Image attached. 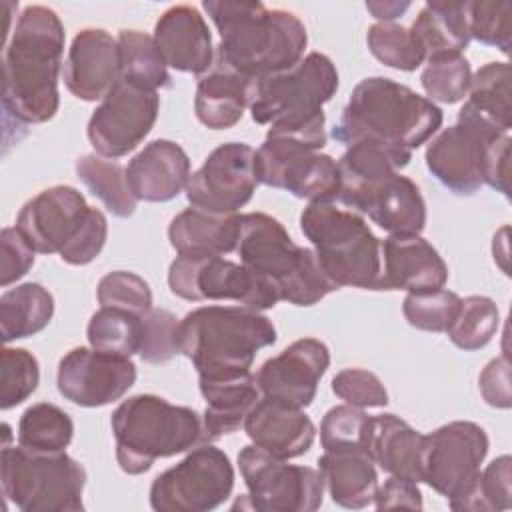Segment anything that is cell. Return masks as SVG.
Instances as JSON below:
<instances>
[{
	"mask_svg": "<svg viewBox=\"0 0 512 512\" xmlns=\"http://www.w3.org/2000/svg\"><path fill=\"white\" fill-rule=\"evenodd\" d=\"M64 40V24L52 8L32 4L22 10L4 44V122L14 120L24 128L56 116Z\"/></svg>",
	"mask_w": 512,
	"mask_h": 512,
	"instance_id": "cell-1",
	"label": "cell"
},
{
	"mask_svg": "<svg viewBox=\"0 0 512 512\" xmlns=\"http://www.w3.org/2000/svg\"><path fill=\"white\" fill-rule=\"evenodd\" d=\"M202 8L220 34L216 66L258 80L284 72L304 58L308 32L288 10L266 8L258 0H206Z\"/></svg>",
	"mask_w": 512,
	"mask_h": 512,
	"instance_id": "cell-2",
	"label": "cell"
},
{
	"mask_svg": "<svg viewBox=\"0 0 512 512\" xmlns=\"http://www.w3.org/2000/svg\"><path fill=\"white\" fill-rule=\"evenodd\" d=\"M442 110L412 88L384 76L358 82L332 130L344 146L376 142L412 152L428 142L442 126Z\"/></svg>",
	"mask_w": 512,
	"mask_h": 512,
	"instance_id": "cell-3",
	"label": "cell"
},
{
	"mask_svg": "<svg viewBox=\"0 0 512 512\" xmlns=\"http://www.w3.org/2000/svg\"><path fill=\"white\" fill-rule=\"evenodd\" d=\"M274 342L272 320L246 306H202L178 326V354L194 364L198 380L244 376L256 354Z\"/></svg>",
	"mask_w": 512,
	"mask_h": 512,
	"instance_id": "cell-4",
	"label": "cell"
},
{
	"mask_svg": "<svg viewBox=\"0 0 512 512\" xmlns=\"http://www.w3.org/2000/svg\"><path fill=\"white\" fill-rule=\"evenodd\" d=\"M324 124V110L304 122L272 124L254 156L258 184L286 190L308 204L338 200V162L320 152L326 146Z\"/></svg>",
	"mask_w": 512,
	"mask_h": 512,
	"instance_id": "cell-5",
	"label": "cell"
},
{
	"mask_svg": "<svg viewBox=\"0 0 512 512\" xmlns=\"http://www.w3.org/2000/svg\"><path fill=\"white\" fill-rule=\"evenodd\" d=\"M116 462L130 476L144 474L158 458H170L208 442L202 416L156 394L122 400L110 418Z\"/></svg>",
	"mask_w": 512,
	"mask_h": 512,
	"instance_id": "cell-6",
	"label": "cell"
},
{
	"mask_svg": "<svg viewBox=\"0 0 512 512\" xmlns=\"http://www.w3.org/2000/svg\"><path fill=\"white\" fill-rule=\"evenodd\" d=\"M236 254L246 268L272 284L280 300L288 304L314 306L338 290L324 274L314 250L298 246L270 214H240Z\"/></svg>",
	"mask_w": 512,
	"mask_h": 512,
	"instance_id": "cell-7",
	"label": "cell"
},
{
	"mask_svg": "<svg viewBox=\"0 0 512 512\" xmlns=\"http://www.w3.org/2000/svg\"><path fill=\"white\" fill-rule=\"evenodd\" d=\"M300 230L314 246L324 274L338 288L380 290L382 240L362 214L334 202H310L300 214Z\"/></svg>",
	"mask_w": 512,
	"mask_h": 512,
	"instance_id": "cell-8",
	"label": "cell"
},
{
	"mask_svg": "<svg viewBox=\"0 0 512 512\" xmlns=\"http://www.w3.org/2000/svg\"><path fill=\"white\" fill-rule=\"evenodd\" d=\"M2 494L22 512H78L84 510L82 492L86 470L66 452H32L2 446Z\"/></svg>",
	"mask_w": 512,
	"mask_h": 512,
	"instance_id": "cell-9",
	"label": "cell"
},
{
	"mask_svg": "<svg viewBox=\"0 0 512 512\" xmlns=\"http://www.w3.org/2000/svg\"><path fill=\"white\" fill-rule=\"evenodd\" d=\"M338 70L322 52L306 54L296 66L248 84V110L256 124L304 122L332 100Z\"/></svg>",
	"mask_w": 512,
	"mask_h": 512,
	"instance_id": "cell-10",
	"label": "cell"
},
{
	"mask_svg": "<svg viewBox=\"0 0 512 512\" xmlns=\"http://www.w3.org/2000/svg\"><path fill=\"white\" fill-rule=\"evenodd\" d=\"M170 292L182 300H232L252 310H268L280 302L278 292L242 262L214 254L176 256L168 268Z\"/></svg>",
	"mask_w": 512,
	"mask_h": 512,
	"instance_id": "cell-11",
	"label": "cell"
},
{
	"mask_svg": "<svg viewBox=\"0 0 512 512\" xmlns=\"http://www.w3.org/2000/svg\"><path fill=\"white\" fill-rule=\"evenodd\" d=\"M232 488L234 466L228 454L212 444H200L154 478L150 506L156 512H208L222 506Z\"/></svg>",
	"mask_w": 512,
	"mask_h": 512,
	"instance_id": "cell-12",
	"label": "cell"
},
{
	"mask_svg": "<svg viewBox=\"0 0 512 512\" xmlns=\"http://www.w3.org/2000/svg\"><path fill=\"white\" fill-rule=\"evenodd\" d=\"M238 466L248 488L244 506L250 510L314 512L322 506L324 480L316 468L288 464L254 444L240 450Z\"/></svg>",
	"mask_w": 512,
	"mask_h": 512,
	"instance_id": "cell-13",
	"label": "cell"
},
{
	"mask_svg": "<svg viewBox=\"0 0 512 512\" xmlns=\"http://www.w3.org/2000/svg\"><path fill=\"white\" fill-rule=\"evenodd\" d=\"M488 454L486 430L468 420H454L424 434L420 474L448 502L462 498L480 474Z\"/></svg>",
	"mask_w": 512,
	"mask_h": 512,
	"instance_id": "cell-14",
	"label": "cell"
},
{
	"mask_svg": "<svg viewBox=\"0 0 512 512\" xmlns=\"http://www.w3.org/2000/svg\"><path fill=\"white\" fill-rule=\"evenodd\" d=\"M508 132L482 120L462 106L458 122L444 128L426 148V168L452 194L472 196L482 188V162L486 146Z\"/></svg>",
	"mask_w": 512,
	"mask_h": 512,
	"instance_id": "cell-15",
	"label": "cell"
},
{
	"mask_svg": "<svg viewBox=\"0 0 512 512\" xmlns=\"http://www.w3.org/2000/svg\"><path fill=\"white\" fill-rule=\"evenodd\" d=\"M158 110V92L120 80L88 120L86 134L94 152L110 160L126 156L150 134Z\"/></svg>",
	"mask_w": 512,
	"mask_h": 512,
	"instance_id": "cell-16",
	"label": "cell"
},
{
	"mask_svg": "<svg viewBox=\"0 0 512 512\" xmlns=\"http://www.w3.org/2000/svg\"><path fill=\"white\" fill-rule=\"evenodd\" d=\"M254 156L256 150L244 142H226L214 148L188 178L186 200L190 206L236 214L252 200L258 186Z\"/></svg>",
	"mask_w": 512,
	"mask_h": 512,
	"instance_id": "cell-17",
	"label": "cell"
},
{
	"mask_svg": "<svg viewBox=\"0 0 512 512\" xmlns=\"http://www.w3.org/2000/svg\"><path fill=\"white\" fill-rule=\"evenodd\" d=\"M136 382V366L128 356L96 348H72L58 362V392L82 408L108 406L120 400Z\"/></svg>",
	"mask_w": 512,
	"mask_h": 512,
	"instance_id": "cell-18",
	"label": "cell"
},
{
	"mask_svg": "<svg viewBox=\"0 0 512 512\" xmlns=\"http://www.w3.org/2000/svg\"><path fill=\"white\" fill-rule=\"evenodd\" d=\"M90 206L74 186L58 184L30 198L16 216V228L40 254H60L82 230Z\"/></svg>",
	"mask_w": 512,
	"mask_h": 512,
	"instance_id": "cell-19",
	"label": "cell"
},
{
	"mask_svg": "<svg viewBox=\"0 0 512 512\" xmlns=\"http://www.w3.org/2000/svg\"><path fill=\"white\" fill-rule=\"evenodd\" d=\"M328 366V346L318 338H300L258 368L256 384L266 398L308 408Z\"/></svg>",
	"mask_w": 512,
	"mask_h": 512,
	"instance_id": "cell-20",
	"label": "cell"
},
{
	"mask_svg": "<svg viewBox=\"0 0 512 512\" xmlns=\"http://www.w3.org/2000/svg\"><path fill=\"white\" fill-rule=\"evenodd\" d=\"M62 78L70 94L84 102H96L122 80L118 40L102 28L80 30L64 60Z\"/></svg>",
	"mask_w": 512,
	"mask_h": 512,
	"instance_id": "cell-21",
	"label": "cell"
},
{
	"mask_svg": "<svg viewBox=\"0 0 512 512\" xmlns=\"http://www.w3.org/2000/svg\"><path fill=\"white\" fill-rule=\"evenodd\" d=\"M154 44L166 66L186 74H206L214 66L212 34L198 12L190 4L170 6L154 26Z\"/></svg>",
	"mask_w": 512,
	"mask_h": 512,
	"instance_id": "cell-22",
	"label": "cell"
},
{
	"mask_svg": "<svg viewBox=\"0 0 512 512\" xmlns=\"http://www.w3.org/2000/svg\"><path fill=\"white\" fill-rule=\"evenodd\" d=\"M346 208L366 214L390 234H420L426 226V202L420 188L400 172L374 180Z\"/></svg>",
	"mask_w": 512,
	"mask_h": 512,
	"instance_id": "cell-23",
	"label": "cell"
},
{
	"mask_svg": "<svg viewBox=\"0 0 512 512\" xmlns=\"http://www.w3.org/2000/svg\"><path fill=\"white\" fill-rule=\"evenodd\" d=\"M380 290L428 292L444 288L448 266L420 234H390L382 246Z\"/></svg>",
	"mask_w": 512,
	"mask_h": 512,
	"instance_id": "cell-24",
	"label": "cell"
},
{
	"mask_svg": "<svg viewBox=\"0 0 512 512\" xmlns=\"http://www.w3.org/2000/svg\"><path fill=\"white\" fill-rule=\"evenodd\" d=\"M242 428L254 446L280 460L306 454L316 438V426L304 408L266 396L252 406Z\"/></svg>",
	"mask_w": 512,
	"mask_h": 512,
	"instance_id": "cell-25",
	"label": "cell"
},
{
	"mask_svg": "<svg viewBox=\"0 0 512 512\" xmlns=\"http://www.w3.org/2000/svg\"><path fill=\"white\" fill-rule=\"evenodd\" d=\"M190 158L172 140L148 142L126 166V180L132 196L144 202H168L186 190Z\"/></svg>",
	"mask_w": 512,
	"mask_h": 512,
	"instance_id": "cell-26",
	"label": "cell"
},
{
	"mask_svg": "<svg viewBox=\"0 0 512 512\" xmlns=\"http://www.w3.org/2000/svg\"><path fill=\"white\" fill-rule=\"evenodd\" d=\"M238 232L240 214H222L190 206L172 218L168 226V240L178 256H224L236 252Z\"/></svg>",
	"mask_w": 512,
	"mask_h": 512,
	"instance_id": "cell-27",
	"label": "cell"
},
{
	"mask_svg": "<svg viewBox=\"0 0 512 512\" xmlns=\"http://www.w3.org/2000/svg\"><path fill=\"white\" fill-rule=\"evenodd\" d=\"M318 470L334 504L350 510L366 508L378 490V472L364 450H336L318 458Z\"/></svg>",
	"mask_w": 512,
	"mask_h": 512,
	"instance_id": "cell-28",
	"label": "cell"
},
{
	"mask_svg": "<svg viewBox=\"0 0 512 512\" xmlns=\"http://www.w3.org/2000/svg\"><path fill=\"white\" fill-rule=\"evenodd\" d=\"M424 52V62L444 56H462L470 44L468 2L430 0L408 28Z\"/></svg>",
	"mask_w": 512,
	"mask_h": 512,
	"instance_id": "cell-29",
	"label": "cell"
},
{
	"mask_svg": "<svg viewBox=\"0 0 512 512\" xmlns=\"http://www.w3.org/2000/svg\"><path fill=\"white\" fill-rule=\"evenodd\" d=\"M200 394L206 400L202 424L208 440H218L238 432L252 406L262 398L256 374L248 372L236 378L198 380Z\"/></svg>",
	"mask_w": 512,
	"mask_h": 512,
	"instance_id": "cell-30",
	"label": "cell"
},
{
	"mask_svg": "<svg viewBox=\"0 0 512 512\" xmlns=\"http://www.w3.org/2000/svg\"><path fill=\"white\" fill-rule=\"evenodd\" d=\"M424 434L396 414L372 416L370 456L390 476L422 482L420 456Z\"/></svg>",
	"mask_w": 512,
	"mask_h": 512,
	"instance_id": "cell-31",
	"label": "cell"
},
{
	"mask_svg": "<svg viewBox=\"0 0 512 512\" xmlns=\"http://www.w3.org/2000/svg\"><path fill=\"white\" fill-rule=\"evenodd\" d=\"M248 84L250 80L214 64L196 84V118L210 130L232 128L248 108Z\"/></svg>",
	"mask_w": 512,
	"mask_h": 512,
	"instance_id": "cell-32",
	"label": "cell"
},
{
	"mask_svg": "<svg viewBox=\"0 0 512 512\" xmlns=\"http://www.w3.org/2000/svg\"><path fill=\"white\" fill-rule=\"evenodd\" d=\"M54 316V298L38 282H24L0 296V338L4 344L42 332Z\"/></svg>",
	"mask_w": 512,
	"mask_h": 512,
	"instance_id": "cell-33",
	"label": "cell"
},
{
	"mask_svg": "<svg viewBox=\"0 0 512 512\" xmlns=\"http://www.w3.org/2000/svg\"><path fill=\"white\" fill-rule=\"evenodd\" d=\"M80 182L96 196L110 214L130 218L136 212L138 200L132 196L126 180V168L100 154H84L74 164Z\"/></svg>",
	"mask_w": 512,
	"mask_h": 512,
	"instance_id": "cell-34",
	"label": "cell"
},
{
	"mask_svg": "<svg viewBox=\"0 0 512 512\" xmlns=\"http://www.w3.org/2000/svg\"><path fill=\"white\" fill-rule=\"evenodd\" d=\"M510 64L488 62L472 74L468 100L464 102L474 114L502 132H510L512 106H510Z\"/></svg>",
	"mask_w": 512,
	"mask_h": 512,
	"instance_id": "cell-35",
	"label": "cell"
},
{
	"mask_svg": "<svg viewBox=\"0 0 512 512\" xmlns=\"http://www.w3.org/2000/svg\"><path fill=\"white\" fill-rule=\"evenodd\" d=\"M116 40L120 48L122 80L154 92L170 86L172 76L168 74V66L164 64L152 36L124 28L118 32Z\"/></svg>",
	"mask_w": 512,
	"mask_h": 512,
	"instance_id": "cell-36",
	"label": "cell"
},
{
	"mask_svg": "<svg viewBox=\"0 0 512 512\" xmlns=\"http://www.w3.org/2000/svg\"><path fill=\"white\" fill-rule=\"evenodd\" d=\"M72 436V418L50 402L28 406L18 422V444L32 452H64Z\"/></svg>",
	"mask_w": 512,
	"mask_h": 512,
	"instance_id": "cell-37",
	"label": "cell"
},
{
	"mask_svg": "<svg viewBox=\"0 0 512 512\" xmlns=\"http://www.w3.org/2000/svg\"><path fill=\"white\" fill-rule=\"evenodd\" d=\"M142 316L144 314L100 306V310L90 316L86 328L88 344L118 356L130 358L132 354H138L142 342Z\"/></svg>",
	"mask_w": 512,
	"mask_h": 512,
	"instance_id": "cell-38",
	"label": "cell"
},
{
	"mask_svg": "<svg viewBox=\"0 0 512 512\" xmlns=\"http://www.w3.org/2000/svg\"><path fill=\"white\" fill-rule=\"evenodd\" d=\"M500 326V312L488 296H466L460 300L458 312L450 322L446 334L454 346L466 352L484 348Z\"/></svg>",
	"mask_w": 512,
	"mask_h": 512,
	"instance_id": "cell-39",
	"label": "cell"
},
{
	"mask_svg": "<svg viewBox=\"0 0 512 512\" xmlns=\"http://www.w3.org/2000/svg\"><path fill=\"white\" fill-rule=\"evenodd\" d=\"M452 510L502 512L512 508V458L508 454L492 460L480 470L472 488L458 500L450 502Z\"/></svg>",
	"mask_w": 512,
	"mask_h": 512,
	"instance_id": "cell-40",
	"label": "cell"
},
{
	"mask_svg": "<svg viewBox=\"0 0 512 512\" xmlns=\"http://www.w3.org/2000/svg\"><path fill=\"white\" fill-rule=\"evenodd\" d=\"M372 416L362 408L340 404L330 408L320 424V444L326 452L364 450L370 454Z\"/></svg>",
	"mask_w": 512,
	"mask_h": 512,
	"instance_id": "cell-41",
	"label": "cell"
},
{
	"mask_svg": "<svg viewBox=\"0 0 512 512\" xmlns=\"http://www.w3.org/2000/svg\"><path fill=\"white\" fill-rule=\"evenodd\" d=\"M368 50L384 66L414 72L424 64V52L414 40L412 32L396 22H376L366 34Z\"/></svg>",
	"mask_w": 512,
	"mask_h": 512,
	"instance_id": "cell-42",
	"label": "cell"
},
{
	"mask_svg": "<svg viewBox=\"0 0 512 512\" xmlns=\"http://www.w3.org/2000/svg\"><path fill=\"white\" fill-rule=\"evenodd\" d=\"M40 382V366L26 348L4 346L0 352V408L10 410L28 400Z\"/></svg>",
	"mask_w": 512,
	"mask_h": 512,
	"instance_id": "cell-43",
	"label": "cell"
},
{
	"mask_svg": "<svg viewBox=\"0 0 512 512\" xmlns=\"http://www.w3.org/2000/svg\"><path fill=\"white\" fill-rule=\"evenodd\" d=\"M472 82V68L464 56H444L428 60L420 84L434 104H456L468 96Z\"/></svg>",
	"mask_w": 512,
	"mask_h": 512,
	"instance_id": "cell-44",
	"label": "cell"
},
{
	"mask_svg": "<svg viewBox=\"0 0 512 512\" xmlns=\"http://www.w3.org/2000/svg\"><path fill=\"white\" fill-rule=\"evenodd\" d=\"M460 300L462 298L456 292L446 288L408 292L402 302V314L412 328L438 334L448 330L458 312Z\"/></svg>",
	"mask_w": 512,
	"mask_h": 512,
	"instance_id": "cell-45",
	"label": "cell"
},
{
	"mask_svg": "<svg viewBox=\"0 0 512 512\" xmlns=\"http://www.w3.org/2000/svg\"><path fill=\"white\" fill-rule=\"evenodd\" d=\"M470 38L494 46L502 54L512 48V2L508 0H474L468 2Z\"/></svg>",
	"mask_w": 512,
	"mask_h": 512,
	"instance_id": "cell-46",
	"label": "cell"
},
{
	"mask_svg": "<svg viewBox=\"0 0 512 512\" xmlns=\"http://www.w3.org/2000/svg\"><path fill=\"white\" fill-rule=\"evenodd\" d=\"M100 306L120 308L134 314H146L152 308V290L148 282L128 270H114L100 278L96 288Z\"/></svg>",
	"mask_w": 512,
	"mask_h": 512,
	"instance_id": "cell-47",
	"label": "cell"
},
{
	"mask_svg": "<svg viewBox=\"0 0 512 512\" xmlns=\"http://www.w3.org/2000/svg\"><path fill=\"white\" fill-rule=\"evenodd\" d=\"M180 320L164 310L150 308L142 316V342L138 356L148 364H164L178 354Z\"/></svg>",
	"mask_w": 512,
	"mask_h": 512,
	"instance_id": "cell-48",
	"label": "cell"
},
{
	"mask_svg": "<svg viewBox=\"0 0 512 512\" xmlns=\"http://www.w3.org/2000/svg\"><path fill=\"white\" fill-rule=\"evenodd\" d=\"M332 392L356 408H384L388 392L382 380L364 368H344L332 378Z\"/></svg>",
	"mask_w": 512,
	"mask_h": 512,
	"instance_id": "cell-49",
	"label": "cell"
},
{
	"mask_svg": "<svg viewBox=\"0 0 512 512\" xmlns=\"http://www.w3.org/2000/svg\"><path fill=\"white\" fill-rule=\"evenodd\" d=\"M108 236V220L102 210L90 206L88 218L78 232V236L58 254L62 262L70 266H86L90 264L104 248Z\"/></svg>",
	"mask_w": 512,
	"mask_h": 512,
	"instance_id": "cell-50",
	"label": "cell"
},
{
	"mask_svg": "<svg viewBox=\"0 0 512 512\" xmlns=\"http://www.w3.org/2000/svg\"><path fill=\"white\" fill-rule=\"evenodd\" d=\"M36 250L22 236V232L14 228H2L0 232V284L8 288L16 280L28 274L34 266Z\"/></svg>",
	"mask_w": 512,
	"mask_h": 512,
	"instance_id": "cell-51",
	"label": "cell"
},
{
	"mask_svg": "<svg viewBox=\"0 0 512 512\" xmlns=\"http://www.w3.org/2000/svg\"><path fill=\"white\" fill-rule=\"evenodd\" d=\"M510 144V134L494 138L486 146L482 162V182L504 198H510Z\"/></svg>",
	"mask_w": 512,
	"mask_h": 512,
	"instance_id": "cell-52",
	"label": "cell"
},
{
	"mask_svg": "<svg viewBox=\"0 0 512 512\" xmlns=\"http://www.w3.org/2000/svg\"><path fill=\"white\" fill-rule=\"evenodd\" d=\"M478 388L486 404L494 408H510L512 406V390H510V362L506 356L490 360L478 376Z\"/></svg>",
	"mask_w": 512,
	"mask_h": 512,
	"instance_id": "cell-53",
	"label": "cell"
},
{
	"mask_svg": "<svg viewBox=\"0 0 512 512\" xmlns=\"http://www.w3.org/2000/svg\"><path fill=\"white\" fill-rule=\"evenodd\" d=\"M374 506L376 510H392V508L420 510L422 492L418 488V482L390 476L382 486H378L374 496Z\"/></svg>",
	"mask_w": 512,
	"mask_h": 512,
	"instance_id": "cell-54",
	"label": "cell"
},
{
	"mask_svg": "<svg viewBox=\"0 0 512 512\" xmlns=\"http://www.w3.org/2000/svg\"><path fill=\"white\" fill-rule=\"evenodd\" d=\"M410 8V2H366V10L380 22H392Z\"/></svg>",
	"mask_w": 512,
	"mask_h": 512,
	"instance_id": "cell-55",
	"label": "cell"
}]
</instances>
